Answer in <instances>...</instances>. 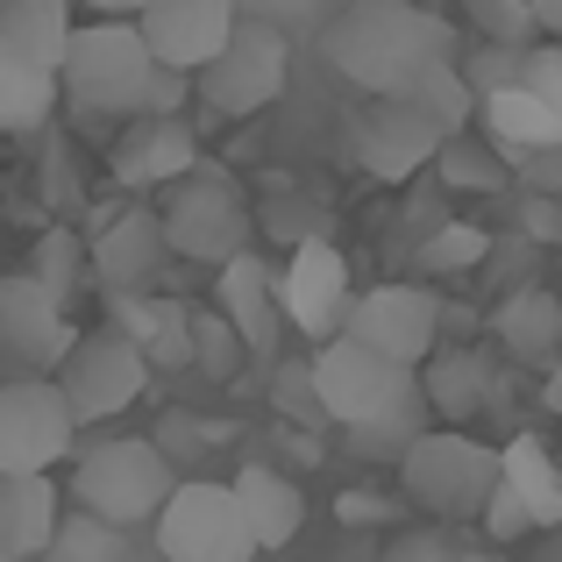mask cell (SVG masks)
I'll use <instances>...</instances> for the list:
<instances>
[{"mask_svg":"<svg viewBox=\"0 0 562 562\" xmlns=\"http://www.w3.org/2000/svg\"><path fill=\"white\" fill-rule=\"evenodd\" d=\"M456 36L441 14L413 8V0H357L342 22L328 29V57L342 79H357L363 93H398L427 65H449Z\"/></svg>","mask_w":562,"mask_h":562,"instance_id":"6da1fadb","label":"cell"},{"mask_svg":"<svg viewBox=\"0 0 562 562\" xmlns=\"http://www.w3.org/2000/svg\"><path fill=\"white\" fill-rule=\"evenodd\" d=\"M171 484H179V470L157 456L150 435H114V441H79L71 449V498L114 527L157 520Z\"/></svg>","mask_w":562,"mask_h":562,"instance_id":"7a4b0ae2","label":"cell"},{"mask_svg":"<svg viewBox=\"0 0 562 562\" xmlns=\"http://www.w3.org/2000/svg\"><path fill=\"white\" fill-rule=\"evenodd\" d=\"M150 43L128 14H100V22L71 29L65 65H57V93L86 114H136V93L150 79Z\"/></svg>","mask_w":562,"mask_h":562,"instance_id":"3957f363","label":"cell"},{"mask_svg":"<svg viewBox=\"0 0 562 562\" xmlns=\"http://www.w3.org/2000/svg\"><path fill=\"white\" fill-rule=\"evenodd\" d=\"M398 484L413 506L441 513V520H477V506L498 484V449L463 427H427L406 456H398Z\"/></svg>","mask_w":562,"mask_h":562,"instance_id":"277c9868","label":"cell"},{"mask_svg":"<svg viewBox=\"0 0 562 562\" xmlns=\"http://www.w3.org/2000/svg\"><path fill=\"white\" fill-rule=\"evenodd\" d=\"M314 398L321 413H328L335 427H357V420H378L384 406H398V398L420 392V371L398 357H384V349L357 342V335H328V342H314Z\"/></svg>","mask_w":562,"mask_h":562,"instance_id":"5b68a950","label":"cell"},{"mask_svg":"<svg viewBox=\"0 0 562 562\" xmlns=\"http://www.w3.org/2000/svg\"><path fill=\"white\" fill-rule=\"evenodd\" d=\"M285 71H292V43L278 36L271 22H235V36L221 43L192 79H200L206 114L249 122V114H263L271 100H285Z\"/></svg>","mask_w":562,"mask_h":562,"instance_id":"8992f818","label":"cell"},{"mask_svg":"<svg viewBox=\"0 0 562 562\" xmlns=\"http://www.w3.org/2000/svg\"><path fill=\"white\" fill-rule=\"evenodd\" d=\"M157 555L165 562H257L235 484H214V477L171 484V498L157 506Z\"/></svg>","mask_w":562,"mask_h":562,"instance_id":"52a82bcc","label":"cell"},{"mask_svg":"<svg viewBox=\"0 0 562 562\" xmlns=\"http://www.w3.org/2000/svg\"><path fill=\"white\" fill-rule=\"evenodd\" d=\"M157 221H165L171 257H186V263H214L221 271L235 249H249V200L235 192L228 171L192 165L186 179H171V200L157 206Z\"/></svg>","mask_w":562,"mask_h":562,"instance_id":"ba28073f","label":"cell"},{"mask_svg":"<svg viewBox=\"0 0 562 562\" xmlns=\"http://www.w3.org/2000/svg\"><path fill=\"white\" fill-rule=\"evenodd\" d=\"M50 378H57V392H65L71 420H79V427H100V420H114V413H128L143 398L150 363H143V349L128 342V335L100 328V335H79Z\"/></svg>","mask_w":562,"mask_h":562,"instance_id":"9c48e42d","label":"cell"},{"mask_svg":"<svg viewBox=\"0 0 562 562\" xmlns=\"http://www.w3.org/2000/svg\"><path fill=\"white\" fill-rule=\"evenodd\" d=\"M79 449V420H71L57 378H8L0 384V477L8 470H50Z\"/></svg>","mask_w":562,"mask_h":562,"instance_id":"30bf717a","label":"cell"},{"mask_svg":"<svg viewBox=\"0 0 562 562\" xmlns=\"http://www.w3.org/2000/svg\"><path fill=\"white\" fill-rule=\"evenodd\" d=\"M71 342H79V335H71L65 300H57L36 271L0 278V363H8L14 378H50Z\"/></svg>","mask_w":562,"mask_h":562,"instance_id":"8fae6325","label":"cell"},{"mask_svg":"<svg viewBox=\"0 0 562 562\" xmlns=\"http://www.w3.org/2000/svg\"><path fill=\"white\" fill-rule=\"evenodd\" d=\"M349 300H357V285H349V257L342 249H335L328 235L292 243L285 271H278V314H285L306 342H328V335H342Z\"/></svg>","mask_w":562,"mask_h":562,"instance_id":"7c38bea8","label":"cell"},{"mask_svg":"<svg viewBox=\"0 0 562 562\" xmlns=\"http://www.w3.org/2000/svg\"><path fill=\"white\" fill-rule=\"evenodd\" d=\"M342 335H357V342H371V349H384V357H398V363L420 371V363L435 357V342H441V300L427 285L357 292V300H349Z\"/></svg>","mask_w":562,"mask_h":562,"instance_id":"4fadbf2b","label":"cell"},{"mask_svg":"<svg viewBox=\"0 0 562 562\" xmlns=\"http://www.w3.org/2000/svg\"><path fill=\"white\" fill-rule=\"evenodd\" d=\"M165 263H171V243H165L157 206H128L86 243V271L100 278V292H157Z\"/></svg>","mask_w":562,"mask_h":562,"instance_id":"5bb4252c","label":"cell"},{"mask_svg":"<svg viewBox=\"0 0 562 562\" xmlns=\"http://www.w3.org/2000/svg\"><path fill=\"white\" fill-rule=\"evenodd\" d=\"M235 22H243L235 0H150V8L136 14L150 57L157 65H179V71H200L206 57L235 36Z\"/></svg>","mask_w":562,"mask_h":562,"instance_id":"9a60e30c","label":"cell"},{"mask_svg":"<svg viewBox=\"0 0 562 562\" xmlns=\"http://www.w3.org/2000/svg\"><path fill=\"white\" fill-rule=\"evenodd\" d=\"M192 165H200V136H192L179 114H136V128L108 157L114 186H128V192H157V186L186 179Z\"/></svg>","mask_w":562,"mask_h":562,"instance_id":"2e32d148","label":"cell"},{"mask_svg":"<svg viewBox=\"0 0 562 562\" xmlns=\"http://www.w3.org/2000/svg\"><path fill=\"white\" fill-rule=\"evenodd\" d=\"M108 321L114 335L143 349L150 371H192V300L171 292H108Z\"/></svg>","mask_w":562,"mask_h":562,"instance_id":"e0dca14e","label":"cell"},{"mask_svg":"<svg viewBox=\"0 0 562 562\" xmlns=\"http://www.w3.org/2000/svg\"><path fill=\"white\" fill-rule=\"evenodd\" d=\"M435 150H441V128L427 122L413 100L378 93L371 122H363V171H371V179H384V186H406L413 171L435 165Z\"/></svg>","mask_w":562,"mask_h":562,"instance_id":"ac0fdd59","label":"cell"},{"mask_svg":"<svg viewBox=\"0 0 562 562\" xmlns=\"http://www.w3.org/2000/svg\"><path fill=\"white\" fill-rule=\"evenodd\" d=\"M420 398L435 413V427H463L470 413H484L498 398V363L492 349H441L420 363Z\"/></svg>","mask_w":562,"mask_h":562,"instance_id":"d6986e66","label":"cell"},{"mask_svg":"<svg viewBox=\"0 0 562 562\" xmlns=\"http://www.w3.org/2000/svg\"><path fill=\"white\" fill-rule=\"evenodd\" d=\"M214 306L235 321V335L249 342V357H271L278 349V278H271V263L263 257H249V249H235L228 263H221V278H214Z\"/></svg>","mask_w":562,"mask_h":562,"instance_id":"ffe728a7","label":"cell"},{"mask_svg":"<svg viewBox=\"0 0 562 562\" xmlns=\"http://www.w3.org/2000/svg\"><path fill=\"white\" fill-rule=\"evenodd\" d=\"M228 484H235V506H243V520H249V541H257V555H278V549H292V541H300L306 498H300V484H292L285 470L243 463Z\"/></svg>","mask_w":562,"mask_h":562,"instance_id":"44dd1931","label":"cell"},{"mask_svg":"<svg viewBox=\"0 0 562 562\" xmlns=\"http://www.w3.org/2000/svg\"><path fill=\"white\" fill-rule=\"evenodd\" d=\"M65 520V492L50 484V470H8L0 477V555H43Z\"/></svg>","mask_w":562,"mask_h":562,"instance_id":"7402d4cb","label":"cell"},{"mask_svg":"<svg viewBox=\"0 0 562 562\" xmlns=\"http://www.w3.org/2000/svg\"><path fill=\"white\" fill-rule=\"evenodd\" d=\"M498 328V349H506L513 363H527V371H549V363L562 357V300L549 285H520L498 300L492 314Z\"/></svg>","mask_w":562,"mask_h":562,"instance_id":"603a6c76","label":"cell"},{"mask_svg":"<svg viewBox=\"0 0 562 562\" xmlns=\"http://www.w3.org/2000/svg\"><path fill=\"white\" fill-rule=\"evenodd\" d=\"M498 484L527 506L535 535H541V527H562V463H555V449L541 435L498 441Z\"/></svg>","mask_w":562,"mask_h":562,"instance_id":"cb8c5ba5","label":"cell"},{"mask_svg":"<svg viewBox=\"0 0 562 562\" xmlns=\"http://www.w3.org/2000/svg\"><path fill=\"white\" fill-rule=\"evenodd\" d=\"M477 122H484V136H492V150H541V143H562V108L541 100V93H527L520 79L484 93Z\"/></svg>","mask_w":562,"mask_h":562,"instance_id":"d4e9b609","label":"cell"},{"mask_svg":"<svg viewBox=\"0 0 562 562\" xmlns=\"http://www.w3.org/2000/svg\"><path fill=\"white\" fill-rule=\"evenodd\" d=\"M71 0H0V50L29 57V65L57 71L71 43Z\"/></svg>","mask_w":562,"mask_h":562,"instance_id":"484cf974","label":"cell"},{"mask_svg":"<svg viewBox=\"0 0 562 562\" xmlns=\"http://www.w3.org/2000/svg\"><path fill=\"white\" fill-rule=\"evenodd\" d=\"M57 100H65V93H57V71H43V65H29V57L0 50V136L43 128Z\"/></svg>","mask_w":562,"mask_h":562,"instance_id":"4316f807","label":"cell"},{"mask_svg":"<svg viewBox=\"0 0 562 562\" xmlns=\"http://www.w3.org/2000/svg\"><path fill=\"white\" fill-rule=\"evenodd\" d=\"M427 427H435V413H427V398L413 392V398H398V406H384L378 420L342 427V435H349V456H363V463H398Z\"/></svg>","mask_w":562,"mask_h":562,"instance_id":"83f0119b","label":"cell"},{"mask_svg":"<svg viewBox=\"0 0 562 562\" xmlns=\"http://www.w3.org/2000/svg\"><path fill=\"white\" fill-rule=\"evenodd\" d=\"M398 100H413V108L441 128V143L463 136V128L477 122V100H470V86H463V71H456V65H427L413 86H398Z\"/></svg>","mask_w":562,"mask_h":562,"instance_id":"f1b7e54d","label":"cell"},{"mask_svg":"<svg viewBox=\"0 0 562 562\" xmlns=\"http://www.w3.org/2000/svg\"><path fill=\"white\" fill-rule=\"evenodd\" d=\"M243 363H249V342L235 335V321L221 314V306H192V371L228 384Z\"/></svg>","mask_w":562,"mask_h":562,"instance_id":"f546056e","label":"cell"},{"mask_svg":"<svg viewBox=\"0 0 562 562\" xmlns=\"http://www.w3.org/2000/svg\"><path fill=\"white\" fill-rule=\"evenodd\" d=\"M43 562H122V527L79 506V513H65V520H57Z\"/></svg>","mask_w":562,"mask_h":562,"instance_id":"4dcf8cb0","label":"cell"},{"mask_svg":"<svg viewBox=\"0 0 562 562\" xmlns=\"http://www.w3.org/2000/svg\"><path fill=\"white\" fill-rule=\"evenodd\" d=\"M435 165H441V186H456V192H498L513 179L506 171V157L492 150V143H463V136H449L435 150Z\"/></svg>","mask_w":562,"mask_h":562,"instance_id":"1f68e13d","label":"cell"},{"mask_svg":"<svg viewBox=\"0 0 562 562\" xmlns=\"http://www.w3.org/2000/svg\"><path fill=\"white\" fill-rule=\"evenodd\" d=\"M470 29H477L484 43H506V50H527V43H541V22L527 0H463Z\"/></svg>","mask_w":562,"mask_h":562,"instance_id":"d6a6232c","label":"cell"},{"mask_svg":"<svg viewBox=\"0 0 562 562\" xmlns=\"http://www.w3.org/2000/svg\"><path fill=\"white\" fill-rule=\"evenodd\" d=\"M29 271L43 278V285L57 292V300H71V285H79V271H86V243L71 228H43V243H36V257H29Z\"/></svg>","mask_w":562,"mask_h":562,"instance_id":"836d02e7","label":"cell"},{"mask_svg":"<svg viewBox=\"0 0 562 562\" xmlns=\"http://www.w3.org/2000/svg\"><path fill=\"white\" fill-rule=\"evenodd\" d=\"M484 249H492V235L456 221V228H435V235L420 243V263H427V271H477Z\"/></svg>","mask_w":562,"mask_h":562,"instance_id":"e575fe53","label":"cell"},{"mask_svg":"<svg viewBox=\"0 0 562 562\" xmlns=\"http://www.w3.org/2000/svg\"><path fill=\"white\" fill-rule=\"evenodd\" d=\"M456 71H463L470 100H484V93H498V86L520 79V50H506V43H477V57H470V65H456Z\"/></svg>","mask_w":562,"mask_h":562,"instance_id":"d590c367","label":"cell"},{"mask_svg":"<svg viewBox=\"0 0 562 562\" xmlns=\"http://www.w3.org/2000/svg\"><path fill=\"white\" fill-rule=\"evenodd\" d=\"M150 441H157V456H165V463L179 470V463H192V456H206V441H214V427H200L192 413H165Z\"/></svg>","mask_w":562,"mask_h":562,"instance_id":"8d00e7d4","label":"cell"},{"mask_svg":"<svg viewBox=\"0 0 562 562\" xmlns=\"http://www.w3.org/2000/svg\"><path fill=\"white\" fill-rule=\"evenodd\" d=\"M498 157H506V171L527 192H562V143H541V150H498Z\"/></svg>","mask_w":562,"mask_h":562,"instance_id":"74e56055","label":"cell"},{"mask_svg":"<svg viewBox=\"0 0 562 562\" xmlns=\"http://www.w3.org/2000/svg\"><path fill=\"white\" fill-rule=\"evenodd\" d=\"M477 520H484V535H492L498 549H506V541H527V535H535V520H527V506H520V498L506 492V484H492V498L477 506Z\"/></svg>","mask_w":562,"mask_h":562,"instance_id":"f35d334b","label":"cell"},{"mask_svg":"<svg viewBox=\"0 0 562 562\" xmlns=\"http://www.w3.org/2000/svg\"><path fill=\"white\" fill-rule=\"evenodd\" d=\"M186 93H192V71H179V65H150V79H143V93H136V114H179Z\"/></svg>","mask_w":562,"mask_h":562,"instance_id":"ab89813d","label":"cell"},{"mask_svg":"<svg viewBox=\"0 0 562 562\" xmlns=\"http://www.w3.org/2000/svg\"><path fill=\"white\" fill-rule=\"evenodd\" d=\"M520 86L562 108V43H527L520 50Z\"/></svg>","mask_w":562,"mask_h":562,"instance_id":"60d3db41","label":"cell"},{"mask_svg":"<svg viewBox=\"0 0 562 562\" xmlns=\"http://www.w3.org/2000/svg\"><path fill=\"white\" fill-rule=\"evenodd\" d=\"M520 235L527 243H562V192H527L520 200Z\"/></svg>","mask_w":562,"mask_h":562,"instance_id":"b9f144b4","label":"cell"},{"mask_svg":"<svg viewBox=\"0 0 562 562\" xmlns=\"http://www.w3.org/2000/svg\"><path fill=\"white\" fill-rule=\"evenodd\" d=\"M384 562H456V541L441 535V527H413V535H398Z\"/></svg>","mask_w":562,"mask_h":562,"instance_id":"7bdbcfd3","label":"cell"},{"mask_svg":"<svg viewBox=\"0 0 562 562\" xmlns=\"http://www.w3.org/2000/svg\"><path fill=\"white\" fill-rule=\"evenodd\" d=\"M278 378H285V384H278V406L300 413V420H314V427H328V413H321V398H314V371H306V363H285Z\"/></svg>","mask_w":562,"mask_h":562,"instance_id":"ee69618b","label":"cell"},{"mask_svg":"<svg viewBox=\"0 0 562 562\" xmlns=\"http://www.w3.org/2000/svg\"><path fill=\"white\" fill-rule=\"evenodd\" d=\"M535 249L541 243H527V235H520V243H506V249H484V263H492V271H484V278H492V285H506V292H520L527 285V263H535Z\"/></svg>","mask_w":562,"mask_h":562,"instance_id":"f6af8a7d","label":"cell"},{"mask_svg":"<svg viewBox=\"0 0 562 562\" xmlns=\"http://www.w3.org/2000/svg\"><path fill=\"white\" fill-rule=\"evenodd\" d=\"M335 513H342L349 527H378L384 520V498L378 492H342V506H335Z\"/></svg>","mask_w":562,"mask_h":562,"instance_id":"bcb514c9","label":"cell"},{"mask_svg":"<svg viewBox=\"0 0 562 562\" xmlns=\"http://www.w3.org/2000/svg\"><path fill=\"white\" fill-rule=\"evenodd\" d=\"M527 8H535L541 36H562V0H527Z\"/></svg>","mask_w":562,"mask_h":562,"instance_id":"7dc6e473","label":"cell"},{"mask_svg":"<svg viewBox=\"0 0 562 562\" xmlns=\"http://www.w3.org/2000/svg\"><path fill=\"white\" fill-rule=\"evenodd\" d=\"M541 406H549V413H555V420H562V357L549 363V384H541Z\"/></svg>","mask_w":562,"mask_h":562,"instance_id":"c3c4849f","label":"cell"},{"mask_svg":"<svg viewBox=\"0 0 562 562\" xmlns=\"http://www.w3.org/2000/svg\"><path fill=\"white\" fill-rule=\"evenodd\" d=\"M86 8H93V14H143L150 0H86Z\"/></svg>","mask_w":562,"mask_h":562,"instance_id":"681fc988","label":"cell"},{"mask_svg":"<svg viewBox=\"0 0 562 562\" xmlns=\"http://www.w3.org/2000/svg\"><path fill=\"white\" fill-rule=\"evenodd\" d=\"M535 562H562V527H541V549H535Z\"/></svg>","mask_w":562,"mask_h":562,"instance_id":"f907efd6","label":"cell"},{"mask_svg":"<svg viewBox=\"0 0 562 562\" xmlns=\"http://www.w3.org/2000/svg\"><path fill=\"white\" fill-rule=\"evenodd\" d=\"M456 562H506V555H498V549H492V555H477V549H456Z\"/></svg>","mask_w":562,"mask_h":562,"instance_id":"816d5d0a","label":"cell"}]
</instances>
